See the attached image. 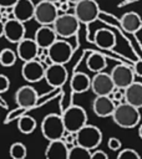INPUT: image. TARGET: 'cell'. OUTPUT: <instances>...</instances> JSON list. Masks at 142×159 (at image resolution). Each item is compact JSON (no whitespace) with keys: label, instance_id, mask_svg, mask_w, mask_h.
<instances>
[{"label":"cell","instance_id":"5","mask_svg":"<svg viewBox=\"0 0 142 159\" xmlns=\"http://www.w3.org/2000/svg\"><path fill=\"white\" fill-rule=\"evenodd\" d=\"M73 14L81 24L88 25L100 19L101 10L96 0H80L73 6Z\"/></svg>","mask_w":142,"mask_h":159},{"label":"cell","instance_id":"23","mask_svg":"<svg viewBox=\"0 0 142 159\" xmlns=\"http://www.w3.org/2000/svg\"><path fill=\"white\" fill-rule=\"evenodd\" d=\"M70 86L75 93H83L91 88V78L83 72H76L71 78Z\"/></svg>","mask_w":142,"mask_h":159},{"label":"cell","instance_id":"40","mask_svg":"<svg viewBox=\"0 0 142 159\" xmlns=\"http://www.w3.org/2000/svg\"><path fill=\"white\" fill-rule=\"evenodd\" d=\"M47 1H51V2H55V4H57V2H60L61 0H47Z\"/></svg>","mask_w":142,"mask_h":159},{"label":"cell","instance_id":"21","mask_svg":"<svg viewBox=\"0 0 142 159\" xmlns=\"http://www.w3.org/2000/svg\"><path fill=\"white\" fill-rule=\"evenodd\" d=\"M122 27L128 34H136L142 29V19L136 11L125 12L120 20Z\"/></svg>","mask_w":142,"mask_h":159},{"label":"cell","instance_id":"32","mask_svg":"<svg viewBox=\"0 0 142 159\" xmlns=\"http://www.w3.org/2000/svg\"><path fill=\"white\" fill-rule=\"evenodd\" d=\"M107 145H108V148H110L111 150L116 152V150H120V149H121L122 143H121V140H120L118 138H116V137H111V138L108 139V142H107Z\"/></svg>","mask_w":142,"mask_h":159},{"label":"cell","instance_id":"11","mask_svg":"<svg viewBox=\"0 0 142 159\" xmlns=\"http://www.w3.org/2000/svg\"><path fill=\"white\" fill-rule=\"evenodd\" d=\"M135 76L136 73L133 68L123 63L116 65L111 71V77L113 80L116 88H121V89H126L130 84H132L135 82Z\"/></svg>","mask_w":142,"mask_h":159},{"label":"cell","instance_id":"29","mask_svg":"<svg viewBox=\"0 0 142 159\" xmlns=\"http://www.w3.org/2000/svg\"><path fill=\"white\" fill-rule=\"evenodd\" d=\"M117 159H141V157H140V154L135 149L126 148V149H122L118 153Z\"/></svg>","mask_w":142,"mask_h":159},{"label":"cell","instance_id":"12","mask_svg":"<svg viewBox=\"0 0 142 159\" xmlns=\"http://www.w3.org/2000/svg\"><path fill=\"white\" fill-rule=\"evenodd\" d=\"M45 71H46V67L37 58L24 62V65L21 67L22 78L29 83H35V82L44 80L45 78Z\"/></svg>","mask_w":142,"mask_h":159},{"label":"cell","instance_id":"27","mask_svg":"<svg viewBox=\"0 0 142 159\" xmlns=\"http://www.w3.org/2000/svg\"><path fill=\"white\" fill-rule=\"evenodd\" d=\"M92 153L91 150L81 147V145H72L70 148L69 153V159H91Z\"/></svg>","mask_w":142,"mask_h":159},{"label":"cell","instance_id":"14","mask_svg":"<svg viewBox=\"0 0 142 159\" xmlns=\"http://www.w3.org/2000/svg\"><path fill=\"white\" fill-rule=\"evenodd\" d=\"M37 99H39V93L30 84L21 86L15 92V102L19 107H22L26 109L32 108L37 104Z\"/></svg>","mask_w":142,"mask_h":159},{"label":"cell","instance_id":"34","mask_svg":"<svg viewBox=\"0 0 142 159\" xmlns=\"http://www.w3.org/2000/svg\"><path fill=\"white\" fill-rule=\"evenodd\" d=\"M70 1H67V0H61L60 2H57L56 5H57V7H59V11H61V12H67L69 11V9H70Z\"/></svg>","mask_w":142,"mask_h":159},{"label":"cell","instance_id":"35","mask_svg":"<svg viewBox=\"0 0 142 159\" xmlns=\"http://www.w3.org/2000/svg\"><path fill=\"white\" fill-rule=\"evenodd\" d=\"M19 0H0V4H1V9H12V6L17 2Z\"/></svg>","mask_w":142,"mask_h":159},{"label":"cell","instance_id":"2","mask_svg":"<svg viewBox=\"0 0 142 159\" xmlns=\"http://www.w3.org/2000/svg\"><path fill=\"white\" fill-rule=\"evenodd\" d=\"M66 128L64 124L62 116L56 113H50L46 117H44L41 122V133L45 139L49 142L62 139L66 134Z\"/></svg>","mask_w":142,"mask_h":159},{"label":"cell","instance_id":"10","mask_svg":"<svg viewBox=\"0 0 142 159\" xmlns=\"http://www.w3.org/2000/svg\"><path fill=\"white\" fill-rule=\"evenodd\" d=\"M116 86L111 77V73L98 72L91 78V89L96 96H110L115 91Z\"/></svg>","mask_w":142,"mask_h":159},{"label":"cell","instance_id":"37","mask_svg":"<svg viewBox=\"0 0 142 159\" xmlns=\"http://www.w3.org/2000/svg\"><path fill=\"white\" fill-rule=\"evenodd\" d=\"M91 159H108V157L103 150H95L92 153Z\"/></svg>","mask_w":142,"mask_h":159},{"label":"cell","instance_id":"39","mask_svg":"<svg viewBox=\"0 0 142 159\" xmlns=\"http://www.w3.org/2000/svg\"><path fill=\"white\" fill-rule=\"evenodd\" d=\"M67 1H70L71 4H73V5H75V4H76V2H78L80 0H67Z\"/></svg>","mask_w":142,"mask_h":159},{"label":"cell","instance_id":"13","mask_svg":"<svg viewBox=\"0 0 142 159\" xmlns=\"http://www.w3.org/2000/svg\"><path fill=\"white\" fill-rule=\"evenodd\" d=\"M69 77L67 70L65 65H59V63H51L46 66L45 71V81L47 82L49 86L51 87H61L66 83Z\"/></svg>","mask_w":142,"mask_h":159},{"label":"cell","instance_id":"36","mask_svg":"<svg viewBox=\"0 0 142 159\" xmlns=\"http://www.w3.org/2000/svg\"><path fill=\"white\" fill-rule=\"evenodd\" d=\"M133 71H135L136 76L142 77V60H138V61L135 62V65H133Z\"/></svg>","mask_w":142,"mask_h":159},{"label":"cell","instance_id":"4","mask_svg":"<svg viewBox=\"0 0 142 159\" xmlns=\"http://www.w3.org/2000/svg\"><path fill=\"white\" fill-rule=\"evenodd\" d=\"M80 24L81 22L78 21V19L76 17L75 14L62 12L57 16L55 22L52 24V27L55 29L59 37L69 39L77 34V31L80 29Z\"/></svg>","mask_w":142,"mask_h":159},{"label":"cell","instance_id":"38","mask_svg":"<svg viewBox=\"0 0 142 159\" xmlns=\"http://www.w3.org/2000/svg\"><path fill=\"white\" fill-rule=\"evenodd\" d=\"M138 135H140V138L142 139V124H141L140 128H138Z\"/></svg>","mask_w":142,"mask_h":159},{"label":"cell","instance_id":"31","mask_svg":"<svg viewBox=\"0 0 142 159\" xmlns=\"http://www.w3.org/2000/svg\"><path fill=\"white\" fill-rule=\"evenodd\" d=\"M110 97L118 104V103H122L125 102V89H121V88H115V91L110 94Z\"/></svg>","mask_w":142,"mask_h":159},{"label":"cell","instance_id":"9","mask_svg":"<svg viewBox=\"0 0 142 159\" xmlns=\"http://www.w3.org/2000/svg\"><path fill=\"white\" fill-rule=\"evenodd\" d=\"M47 52H49V58L52 63L66 65L73 55V48L70 42L65 40H57L47 48Z\"/></svg>","mask_w":142,"mask_h":159},{"label":"cell","instance_id":"41","mask_svg":"<svg viewBox=\"0 0 142 159\" xmlns=\"http://www.w3.org/2000/svg\"><path fill=\"white\" fill-rule=\"evenodd\" d=\"M128 1H133V0H128Z\"/></svg>","mask_w":142,"mask_h":159},{"label":"cell","instance_id":"18","mask_svg":"<svg viewBox=\"0 0 142 159\" xmlns=\"http://www.w3.org/2000/svg\"><path fill=\"white\" fill-rule=\"evenodd\" d=\"M57 37L59 36L51 25H41L35 31V35H34V39H35L36 43L39 45V47L46 48V50L59 40Z\"/></svg>","mask_w":142,"mask_h":159},{"label":"cell","instance_id":"25","mask_svg":"<svg viewBox=\"0 0 142 159\" xmlns=\"http://www.w3.org/2000/svg\"><path fill=\"white\" fill-rule=\"evenodd\" d=\"M36 128V119L30 114H24L17 119V129L24 134H30Z\"/></svg>","mask_w":142,"mask_h":159},{"label":"cell","instance_id":"7","mask_svg":"<svg viewBox=\"0 0 142 159\" xmlns=\"http://www.w3.org/2000/svg\"><path fill=\"white\" fill-rule=\"evenodd\" d=\"M60 15L59 7L55 2L47 1V0H41L36 4L35 9V21L40 25H51L55 22L57 16Z\"/></svg>","mask_w":142,"mask_h":159},{"label":"cell","instance_id":"20","mask_svg":"<svg viewBox=\"0 0 142 159\" xmlns=\"http://www.w3.org/2000/svg\"><path fill=\"white\" fill-rule=\"evenodd\" d=\"M93 42L100 48L110 50V48H113L115 47V45L117 42V39H116L115 32H112V31H110L107 29H98L95 32Z\"/></svg>","mask_w":142,"mask_h":159},{"label":"cell","instance_id":"16","mask_svg":"<svg viewBox=\"0 0 142 159\" xmlns=\"http://www.w3.org/2000/svg\"><path fill=\"white\" fill-rule=\"evenodd\" d=\"M117 103L110 96H96L92 101V111L100 118L112 117Z\"/></svg>","mask_w":142,"mask_h":159},{"label":"cell","instance_id":"33","mask_svg":"<svg viewBox=\"0 0 142 159\" xmlns=\"http://www.w3.org/2000/svg\"><path fill=\"white\" fill-rule=\"evenodd\" d=\"M10 88V80L5 75H0V92L4 93Z\"/></svg>","mask_w":142,"mask_h":159},{"label":"cell","instance_id":"19","mask_svg":"<svg viewBox=\"0 0 142 159\" xmlns=\"http://www.w3.org/2000/svg\"><path fill=\"white\" fill-rule=\"evenodd\" d=\"M70 148L64 139L52 140L49 143L45 150L46 159H69Z\"/></svg>","mask_w":142,"mask_h":159},{"label":"cell","instance_id":"30","mask_svg":"<svg viewBox=\"0 0 142 159\" xmlns=\"http://www.w3.org/2000/svg\"><path fill=\"white\" fill-rule=\"evenodd\" d=\"M26 112V108H22V107H19L16 109H12L7 116H6V119H5V123H10L12 120H15L16 118H20L21 116H24Z\"/></svg>","mask_w":142,"mask_h":159},{"label":"cell","instance_id":"1","mask_svg":"<svg viewBox=\"0 0 142 159\" xmlns=\"http://www.w3.org/2000/svg\"><path fill=\"white\" fill-rule=\"evenodd\" d=\"M112 119L121 128H126V129L135 128L137 124H140V120H141L140 108L127 102L118 103L112 114Z\"/></svg>","mask_w":142,"mask_h":159},{"label":"cell","instance_id":"26","mask_svg":"<svg viewBox=\"0 0 142 159\" xmlns=\"http://www.w3.org/2000/svg\"><path fill=\"white\" fill-rule=\"evenodd\" d=\"M17 53L16 51L11 50V48H2L0 52V63L4 67H11L15 65L16 60H17Z\"/></svg>","mask_w":142,"mask_h":159},{"label":"cell","instance_id":"28","mask_svg":"<svg viewBox=\"0 0 142 159\" xmlns=\"http://www.w3.org/2000/svg\"><path fill=\"white\" fill-rule=\"evenodd\" d=\"M9 154L11 157V159H25L26 155H27V149H26L24 143L15 142V143L11 144Z\"/></svg>","mask_w":142,"mask_h":159},{"label":"cell","instance_id":"6","mask_svg":"<svg viewBox=\"0 0 142 159\" xmlns=\"http://www.w3.org/2000/svg\"><path fill=\"white\" fill-rule=\"evenodd\" d=\"M102 142V132L91 124H86L76 133V143L88 150L96 149Z\"/></svg>","mask_w":142,"mask_h":159},{"label":"cell","instance_id":"3","mask_svg":"<svg viewBox=\"0 0 142 159\" xmlns=\"http://www.w3.org/2000/svg\"><path fill=\"white\" fill-rule=\"evenodd\" d=\"M61 116L64 119L65 128L70 133H77L82 127L87 124V114L85 109L80 106H70L64 111Z\"/></svg>","mask_w":142,"mask_h":159},{"label":"cell","instance_id":"8","mask_svg":"<svg viewBox=\"0 0 142 159\" xmlns=\"http://www.w3.org/2000/svg\"><path fill=\"white\" fill-rule=\"evenodd\" d=\"M25 25L20 20L12 19H2L1 22V35L11 43H19L22 39H25Z\"/></svg>","mask_w":142,"mask_h":159},{"label":"cell","instance_id":"15","mask_svg":"<svg viewBox=\"0 0 142 159\" xmlns=\"http://www.w3.org/2000/svg\"><path fill=\"white\" fill-rule=\"evenodd\" d=\"M39 52H40V47L36 43L35 39L25 37L19 43H16V53H17L19 58L24 62L37 58Z\"/></svg>","mask_w":142,"mask_h":159},{"label":"cell","instance_id":"17","mask_svg":"<svg viewBox=\"0 0 142 159\" xmlns=\"http://www.w3.org/2000/svg\"><path fill=\"white\" fill-rule=\"evenodd\" d=\"M35 9L36 4H34L32 0H19L11 9L12 16L21 22H27L35 16Z\"/></svg>","mask_w":142,"mask_h":159},{"label":"cell","instance_id":"22","mask_svg":"<svg viewBox=\"0 0 142 159\" xmlns=\"http://www.w3.org/2000/svg\"><path fill=\"white\" fill-rule=\"evenodd\" d=\"M125 102L142 108V82H133L125 89Z\"/></svg>","mask_w":142,"mask_h":159},{"label":"cell","instance_id":"24","mask_svg":"<svg viewBox=\"0 0 142 159\" xmlns=\"http://www.w3.org/2000/svg\"><path fill=\"white\" fill-rule=\"evenodd\" d=\"M86 66L88 68V71L93 72V73H98V72H102L106 66H107V62H106V57L102 55V53H98V52H92L87 60H86Z\"/></svg>","mask_w":142,"mask_h":159}]
</instances>
